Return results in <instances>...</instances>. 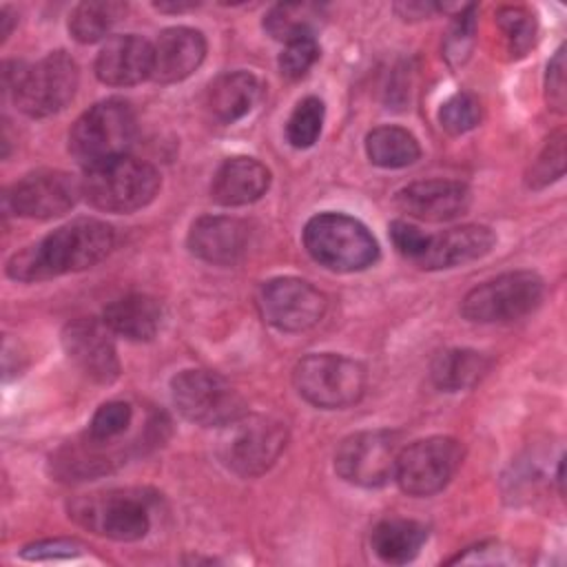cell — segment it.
<instances>
[{"mask_svg": "<svg viewBox=\"0 0 567 567\" xmlns=\"http://www.w3.org/2000/svg\"><path fill=\"white\" fill-rule=\"evenodd\" d=\"M115 246V233L106 221L73 219L33 246L16 252L7 275L16 281H44L66 272H80L100 264Z\"/></svg>", "mask_w": 567, "mask_h": 567, "instance_id": "1", "label": "cell"}, {"mask_svg": "<svg viewBox=\"0 0 567 567\" xmlns=\"http://www.w3.org/2000/svg\"><path fill=\"white\" fill-rule=\"evenodd\" d=\"M2 80L4 89L13 93L16 106L24 115L49 117L73 100L80 71L69 53L51 51L31 66H24L22 62H7Z\"/></svg>", "mask_w": 567, "mask_h": 567, "instance_id": "2", "label": "cell"}, {"mask_svg": "<svg viewBox=\"0 0 567 567\" xmlns=\"http://www.w3.org/2000/svg\"><path fill=\"white\" fill-rule=\"evenodd\" d=\"M135 113L126 100L109 97L84 111L69 131V153L93 168L126 155L135 137Z\"/></svg>", "mask_w": 567, "mask_h": 567, "instance_id": "3", "label": "cell"}, {"mask_svg": "<svg viewBox=\"0 0 567 567\" xmlns=\"http://www.w3.org/2000/svg\"><path fill=\"white\" fill-rule=\"evenodd\" d=\"M303 246L310 257L334 272H357L372 266L379 244L354 217L343 213H319L303 228Z\"/></svg>", "mask_w": 567, "mask_h": 567, "instance_id": "4", "label": "cell"}, {"mask_svg": "<svg viewBox=\"0 0 567 567\" xmlns=\"http://www.w3.org/2000/svg\"><path fill=\"white\" fill-rule=\"evenodd\" d=\"M80 182L84 199L106 213L144 208L159 190V173L151 164L128 155L86 168Z\"/></svg>", "mask_w": 567, "mask_h": 567, "instance_id": "5", "label": "cell"}, {"mask_svg": "<svg viewBox=\"0 0 567 567\" xmlns=\"http://www.w3.org/2000/svg\"><path fill=\"white\" fill-rule=\"evenodd\" d=\"M151 503L153 496L144 489H109L75 498L69 512L82 527L113 540L131 543L148 534Z\"/></svg>", "mask_w": 567, "mask_h": 567, "instance_id": "6", "label": "cell"}, {"mask_svg": "<svg viewBox=\"0 0 567 567\" xmlns=\"http://www.w3.org/2000/svg\"><path fill=\"white\" fill-rule=\"evenodd\" d=\"M292 381L299 396L315 408L339 410L361 399L365 390V368L343 354H308L295 365Z\"/></svg>", "mask_w": 567, "mask_h": 567, "instance_id": "7", "label": "cell"}, {"mask_svg": "<svg viewBox=\"0 0 567 567\" xmlns=\"http://www.w3.org/2000/svg\"><path fill=\"white\" fill-rule=\"evenodd\" d=\"M177 412L195 425H228L246 414L244 396L217 372L182 370L171 381Z\"/></svg>", "mask_w": 567, "mask_h": 567, "instance_id": "8", "label": "cell"}, {"mask_svg": "<svg viewBox=\"0 0 567 567\" xmlns=\"http://www.w3.org/2000/svg\"><path fill=\"white\" fill-rule=\"evenodd\" d=\"M286 441L288 434L281 421L246 412L224 425L219 458L239 476H259L281 456Z\"/></svg>", "mask_w": 567, "mask_h": 567, "instance_id": "9", "label": "cell"}, {"mask_svg": "<svg viewBox=\"0 0 567 567\" xmlns=\"http://www.w3.org/2000/svg\"><path fill=\"white\" fill-rule=\"evenodd\" d=\"M543 295L545 284L536 272L514 270L472 288L461 301V312L476 323L512 321L529 315L543 301Z\"/></svg>", "mask_w": 567, "mask_h": 567, "instance_id": "10", "label": "cell"}, {"mask_svg": "<svg viewBox=\"0 0 567 567\" xmlns=\"http://www.w3.org/2000/svg\"><path fill=\"white\" fill-rule=\"evenodd\" d=\"M463 461V447L450 436H427L399 452L394 481L410 496H432L441 492Z\"/></svg>", "mask_w": 567, "mask_h": 567, "instance_id": "11", "label": "cell"}, {"mask_svg": "<svg viewBox=\"0 0 567 567\" xmlns=\"http://www.w3.org/2000/svg\"><path fill=\"white\" fill-rule=\"evenodd\" d=\"M399 436L390 430L354 432L334 452V472L359 487H381L394 478Z\"/></svg>", "mask_w": 567, "mask_h": 567, "instance_id": "12", "label": "cell"}, {"mask_svg": "<svg viewBox=\"0 0 567 567\" xmlns=\"http://www.w3.org/2000/svg\"><path fill=\"white\" fill-rule=\"evenodd\" d=\"M326 306V295L299 277L270 279L259 292L264 319L281 332H301L312 328L323 317Z\"/></svg>", "mask_w": 567, "mask_h": 567, "instance_id": "13", "label": "cell"}, {"mask_svg": "<svg viewBox=\"0 0 567 567\" xmlns=\"http://www.w3.org/2000/svg\"><path fill=\"white\" fill-rule=\"evenodd\" d=\"M82 195V182L64 171H35L18 179L7 202L11 210L29 219H53L69 213Z\"/></svg>", "mask_w": 567, "mask_h": 567, "instance_id": "14", "label": "cell"}, {"mask_svg": "<svg viewBox=\"0 0 567 567\" xmlns=\"http://www.w3.org/2000/svg\"><path fill=\"white\" fill-rule=\"evenodd\" d=\"M62 346L78 370L95 383H113L120 377V359L113 332L97 319H73L62 330Z\"/></svg>", "mask_w": 567, "mask_h": 567, "instance_id": "15", "label": "cell"}, {"mask_svg": "<svg viewBox=\"0 0 567 567\" xmlns=\"http://www.w3.org/2000/svg\"><path fill=\"white\" fill-rule=\"evenodd\" d=\"M494 244L496 235L487 226H456L439 235H425L423 246L412 264L425 270L454 268L485 257L494 248Z\"/></svg>", "mask_w": 567, "mask_h": 567, "instance_id": "16", "label": "cell"}, {"mask_svg": "<svg viewBox=\"0 0 567 567\" xmlns=\"http://www.w3.org/2000/svg\"><path fill=\"white\" fill-rule=\"evenodd\" d=\"M472 195L456 179H423L396 193V206L421 221H450L470 208Z\"/></svg>", "mask_w": 567, "mask_h": 567, "instance_id": "17", "label": "cell"}, {"mask_svg": "<svg viewBox=\"0 0 567 567\" xmlns=\"http://www.w3.org/2000/svg\"><path fill=\"white\" fill-rule=\"evenodd\" d=\"M248 224L226 215H204L193 221L186 244L188 250L217 266L235 264L248 248Z\"/></svg>", "mask_w": 567, "mask_h": 567, "instance_id": "18", "label": "cell"}, {"mask_svg": "<svg viewBox=\"0 0 567 567\" xmlns=\"http://www.w3.org/2000/svg\"><path fill=\"white\" fill-rule=\"evenodd\" d=\"M206 55V40L202 31L190 27H171L159 33L153 44L151 78L159 84L186 80L199 69Z\"/></svg>", "mask_w": 567, "mask_h": 567, "instance_id": "19", "label": "cell"}, {"mask_svg": "<svg viewBox=\"0 0 567 567\" xmlns=\"http://www.w3.org/2000/svg\"><path fill=\"white\" fill-rule=\"evenodd\" d=\"M153 44L135 33L113 35L95 58V75L109 86H133L151 78Z\"/></svg>", "mask_w": 567, "mask_h": 567, "instance_id": "20", "label": "cell"}, {"mask_svg": "<svg viewBox=\"0 0 567 567\" xmlns=\"http://www.w3.org/2000/svg\"><path fill=\"white\" fill-rule=\"evenodd\" d=\"M270 171L255 157L237 155L219 164L210 182V197L219 206H246L266 195Z\"/></svg>", "mask_w": 567, "mask_h": 567, "instance_id": "21", "label": "cell"}, {"mask_svg": "<svg viewBox=\"0 0 567 567\" xmlns=\"http://www.w3.org/2000/svg\"><path fill=\"white\" fill-rule=\"evenodd\" d=\"M259 93L261 84L250 71H226L208 84L206 106L215 120L230 124L250 113Z\"/></svg>", "mask_w": 567, "mask_h": 567, "instance_id": "22", "label": "cell"}, {"mask_svg": "<svg viewBox=\"0 0 567 567\" xmlns=\"http://www.w3.org/2000/svg\"><path fill=\"white\" fill-rule=\"evenodd\" d=\"M102 321L128 341H151L162 326V306L148 295H126L104 308Z\"/></svg>", "mask_w": 567, "mask_h": 567, "instance_id": "23", "label": "cell"}, {"mask_svg": "<svg viewBox=\"0 0 567 567\" xmlns=\"http://www.w3.org/2000/svg\"><path fill=\"white\" fill-rule=\"evenodd\" d=\"M427 540V527L408 518L381 520L370 536L372 551L390 565L410 563Z\"/></svg>", "mask_w": 567, "mask_h": 567, "instance_id": "24", "label": "cell"}, {"mask_svg": "<svg viewBox=\"0 0 567 567\" xmlns=\"http://www.w3.org/2000/svg\"><path fill=\"white\" fill-rule=\"evenodd\" d=\"M489 359L476 350L454 348L436 354L430 377L439 390L458 392L476 385L489 370Z\"/></svg>", "mask_w": 567, "mask_h": 567, "instance_id": "25", "label": "cell"}, {"mask_svg": "<svg viewBox=\"0 0 567 567\" xmlns=\"http://www.w3.org/2000/svg\"><path fill=\"white\" fill-rule=\"evenodd\" d=\"M365 153L374 166L403 168L421 157V146L408 128L385 124L365 135Z\"/></svg>", "mask_w": 567, "mask_h": 567, "instance_id": "26", "label": "cell"}, {"mask_svg": "<svg viewBox=\"0 0 567 567\" xmlns=\"http://www.w3.org/2000/svg\"><path fill=\"white\" fill-rule=\"evenodd\" d=\"M124 13H126L124 2H115V0L80 2L69 16V31L78 42L91 44L102 40L124 18Z\"/></svg>", "mask_w": 567, "mask_h": 567, "instance_id": "27", "label": "cell"}, {"mask_svg": "<svg viewBox=\"0 0 567 567\" xmlns=\"http://www.w3.org/2000/svg\"><path fill=\"white\" fill-rule=\"evenodd\" d=\"M321 22V7L317 4H277L264 18V29L279 42H290L303 35H315Z\"/></svg>", "mask_w": 567, "mask_h": 567, "instance_id": "28", "label": "cell"}, {"mask_svg": "<svg viewBox=\"0 0 567 567\" xmlns=\"http://www.w3.org/2000/svg\"><path fill=\"white\" fill-rule=\"evenodd\" d=\"M323 102L315 95H308L303 100L297 102L295 111L290 113L288 122H286V137L295 148H310L319 135H321V126H323Z\"/></svg>", "mask_w": 567, "mask_h": 567, "instance_id": "29", "label": "cell"}, {"mask_svg": "<svg viewBox=\"0 0 567 567\" xmlns=\"http://www.w3.org/2000/svg\"><path fill=\"white\" fill-rule=\"evenodd\" d=\"M131 423H133V408L126 401H106L91 416L86 436L97 443L113 445L131 427Z\"/></svg>", "mask_w": 567, "mask_h": 567, "instance_id": "30", "label": "cell"}, {"mask_svg": "<svg viewBox=\"0 0 567 567\" xmlns=\"http://www.w3.org/2000/svg\"><path fill=\"white\" fill-rule=\"evenodd\" d=\"M563 173H565V133L556 131L547 140V144L543 146L538 157L534 159V164L527 173V186L543 188V186L556 182L558 177H563Z\"/></svg>", "mask_w": 567, "mask_h": 567, "instance_id": "31", "label": "cell"}, {"mask_svg": "<svg viewBox=\"0 0 567 567\" xmlns=\"http://www.w3.org/2000/svg\"><path fill=\"white\" fill-rule=\"evenodd\" d=\"M441 126L452 135H463L481 122V102L472 93H454L439 109Z\"/></svg>", "mask_w": 567, "mask_h": 567, "instance_id": "32", "label": "cell"}, {"mask_svg": "<svg viewBox=\"0 0 567 567\" xmlns=\"http://www.w3.org/2000/svg\"><path fill=\"white\" fill-rule=\"evenodd\" d=\"M496 22L501 24V29L505 31L507 40H509V49L518 55H523L536 35V20L534 16L523 9V7H505L498 11Z\"/></svg>", "mask_w": 567, "mask_h": 567, "instance_id": "33", "label": "cell"}, {"mask_svg": "<svg viewBox=\"0 0 567 567\" xmlns=\"http://www.w3.org/2000/svg\"><path fill=\"white\" fill-rule=\"evenodd\" d=\"M319 58V44L315 35H303L286 42L279 55V71L290 80L303 78Z\"/></svg>", "mask_w": 567, "mask_h": 567, "instance_id": "34", "label": "cell"}, {"mask_svg": "<svg viewBox=\"0 0 567 567\" xmlns=\"http://www.w3.org/2000/svg\"><path fill=\"white\" fill-rule=\"evenodd\" d=\"M474 11H476L474 4L465 7V11H461L454 18V22L450 27V33L445 38V55L454 64H461L470 55V49H472V42H474V31H476Z\"/></svg>", "mask_w": 567, "mask_h": 567, "instance_id": "35", "label": "cell"}, {"mask_svg": "<svg viewBox=\"0 0 567 567\" xmlns=\"http://www.w3.org/2000/svg\"><path fill=\"white\" fill-rule=\"evenodd\" d=\"M545 95H547V104L563 113L565 111V49L560 47L554 58L547 64V75H545Z\"/></svg>", "mask_w": 567, "mask_h": 567, "instance_id": "36", "label": "cell"}, {"mask_svg": "<svg viewBox=\"0 0 567 567\" xmlns=\"http://www.w3.org/2000/svg\"><path fill=\"white\" fill-rule=\"evenodd\" d=\"M84 549L82 543L69 540V538H53V540H40L33 545H27L20 554L29 560H53V558H73Z\"/></svg>", "mask_w": 567, "mask_h": 567, "instance_id": "37", "label": "cell"}, {"mask_svg": "<svg viewBox=\"0 0 567 567\" xmlns=\"http://www.w3.org/2000/svg\"><path fill=\"white\" fill-rule=\"evenodd\" d=\"M0 22H2V31H0V35H2V40H7V38H9V33H11V27H13V18L9 16V9H7V7L0 11Z\"/></svg>", "mask_w": 567, "mask_h": 567, "instance_id": "38", "label": "cell"}]
</instances>
